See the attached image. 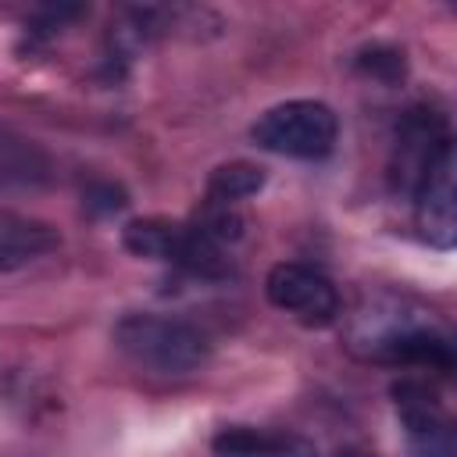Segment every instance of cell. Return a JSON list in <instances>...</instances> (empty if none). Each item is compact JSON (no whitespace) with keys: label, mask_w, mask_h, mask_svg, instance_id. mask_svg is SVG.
<instances>
[{"label":"cell","mask_w":457,"mask_h":457,"mask_svg":"<svg viewBox=\"0 0 457 457\" xmlns=\"http://www.w3.org/2000/svg\"><path fill=\"white\" fill-rule=\"evenodd\" d=\"M353 350H361L371 361L382 364H403V368H453V343L446 328L421 307L411 303H375L364 314H357L350 332Z\"/></svg>","instance_id":"obj_1"},{"label":"cell","mask_w":457,"mask_h":457,"mask_svg":"<svg viewBox=\"0 0 457 457\" xmlns=\"http://www.w3.org/2000/svg\"><path fill=\"white\" fill-rule=\"evenodd\" d=\"M118 350L154 375H193L207 364L211 343L200 328L164 314H125L114 325Z\"/></svg>","instance_id":"obj_2"},{"label":"cell","mask_w":457,"mask_h":457,"mask_svg":"<svg viewBox=\"0 0 457 457\" xmlns=\"http://www.w3.org/2000/svg\"><path fill=\"white\" fill-rule=\"evenodd\" d=\"M125 250L146 261L175 264L200 278H221L228 275L225 246L214 243L207 232H200L193 221H164V218H139L125 225Z\"/></svg>","instance_id":"obj_3"},{"label":"cell","mask_w":457,"mask_h":457,"mask_svg":"<svg viewBox=\"0 0 457 457\" xmlns=\"http://www.w3.org/2000/svg\"><path fill=\"white\" fill-rule=\"evenodd\" d=\"M339 121L328 104L321 100H286L268 107L253 125V143L261 150L296 157V161H318L336 146Z\"/></svg>","instance_id":"obj_4"},{"label":"cell","mask_w":457,"mask_h":457,"mask_svg":"<svg viewBox=\"0 0 457 457\" xmlns=\"http://www.w3.org/2000/svg\"><path fill=\"white\" fill-rule=\"evenodd\" d=\"M453 150L450 132L443 114L428 111V107H414L407 111V118L400 121L396 132V146H393V164H389V179L396 196H414V189L421 186V179L432 171V164Z\"/></svg>","instance_id":"obj_5"},{"label":"cell","mask_w":457,"mask_h":457,"mask_svg":"<svg viewBox=\"0 0 457 457\" xmlns=\"http://www.w3.org/2000/svg\"><path fill=\"white\" fill-rule=\"evenodd\" d=\"M264 293L278 311L293 314L300 325H311V328L332 325L339 314L336 286L307 264H293V261L275 264L264 278Z\"/></svg>","instance_id":"obj_6"},{"label":"cell","mask_w":457,"mask_h":457,"mask_svg":"<svg viewBox=\"0 0 457 457\" xmlns=\"http://www.w3.org/2000/svg\"><path fill=\"white\" fill-rule=\"evenodd\" d=\"M393 396H396V411L407 432L411 457H457L453 425L425 382L403 378L400 386H393Z\"/></svg>","instance_id":"obj_7"},{"label":"cell","mask_w":457,"mask_h":457,"mask_svg":"<svg viewBox=\"0 0 457 457\" xmlns=\"http://www.w3.org/2000/svg\"><path fill=\"white\" fill-rule=\"evenodd\" d=\"M414 204V221H418V232L439 246V250H450L453 246V236H457V211H453V150H446L432 171L421 179V186L414 189L411 196Z\"/></svg>","instance_id":"obj_8"},{"label":"cell","mask_w":457,"mask_h":457,"mask_svg":"<svg viewBox=\"0 0 457 457\" xmlns=\"http://www.w3.org/2000/svg\"><path fill=\"white\" fill-rule=\"evenodd\" d=\"M57 246H61V236L50 221L18 214V211H0V271L29 268L39 257L54 253Z\"/></svg>","instance_id":"obj_9"},{"label":"cell","mask_w":457,"mask_h":457,"mask_svg":"<svg viewBox=\"0 0 457 457\" xmlns=\"http://www.w3.org/2000/svg\"><path fill=\"white\" fill-rule=\"evenodd\" d=\"M50 175L46 154L0 125V186H36Z\"/></svg>","instance_id":"obj_10"},{"label":"cell","mask_w":457,"mask_h":457,"mask_svg":"<svg viewBox=\"0 0 457 457\" xmlns=\"http://www.w3.org/2000/svg\"><path fill=\"white\" fill-rule=\"evenodd\" d=\"M264 186V171L257 164H246V161H236V164H221L211 182H207V200L211 204H228L236 207L239 200L253 196L257 189Z\"/></svg>","instance_id":"obj_11"},{"label":"cell","mask_w":457,"mask_h":457,"mask_svg":"<svg viewBox=\"0 0 457 457\" xmlns=\"http://www.w3.org/2000/svg\"><path fill=\"white\" fill-rule=\"evenodd\" d=\"M214 453L218 457H278L282 439L264 436V432L246 428V425H232V428H221L214 436Z\"/></svg>","instance_id":"obj_12"},{"label":"cell","mask_w":457,"mask_h":457,"mask_svg":"<svg viewBox=\"0 0 457 457\" xmlns=\"http://www.w3.org/2000/svg\"><path fill=\"white\" fill-rule=\"evenodd\" d=\"M361 68L378 79H396V75H403V54L393 46H371L361 54Z\"/></svg>","instance_id":"obj_13"},{"label":"cell","mask_w":457,"mask_h":457,"mask_svg":"<svg viewBox=\"0 0 457 457\" xmlns=\"http://www.w3.org/2000/svg\"><path fill=\"white\" fill-rule=\"evenodd\" d=\"M336 457H375V453H368V450H339Z\"/></svg>","instance_id":"obj_14"}]
</instances>
